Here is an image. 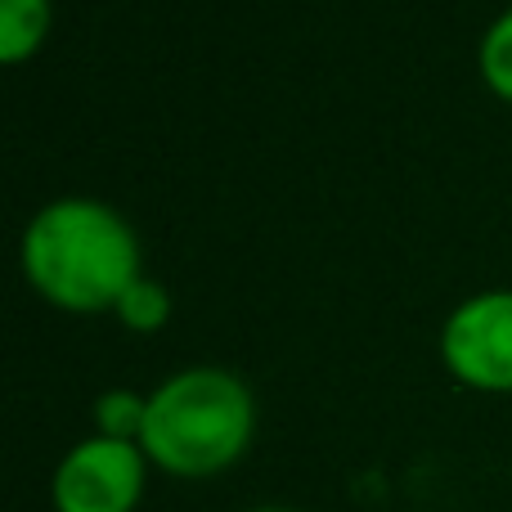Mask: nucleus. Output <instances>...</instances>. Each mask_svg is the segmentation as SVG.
<instances>
[{
  "label": "nucleus",
  "mask_w": 512,
  "mask_h": 512,
  "mask_svg": "<svg viewBox=\"0 0 512 512\" xmlns=\"http://www.w3.org/2000/svg\"><path fill=\"white\" fill-rule=\"evenodd\" d=\"M18 265L36 297L68 315L117 310L135 279H144V252L131 221L99 198H54L27 221Z\"/></svg>",
  "instance_id": "obj_1"
},
{
  "label": "nucleus",
  "mask_w": 512,
  "mask_h": 512,
  "mask_svg": "<svg viewBox=\"0 0 512 512\" xmlns=\"http://www.w3.org/2000/svg\"><path fill=\"white\" fill-rule=\"evenodd\" d=\"M256 436L252 387L230 369L194 364L149 391V418L140 432L144 459L180 481H207L230 472Z\"/></svg>",
  "instance_id": "obj_2"
},
{
  "label": "nucleus",
  "mask_w": 512,
  "mask_h": 512,
  "mask_svg": "<svg viewBox=\"0 0 512 512\" xmlns=\"http://www.w3.org/2000/svg\"><path fill=\"white\" fill-rule=\"evenodd\" d=\"M450 378L481 396H512V292L490 288L459 301L441 328Z\"/></svg>",
  "instance_id": "obj_3"
},
{
  "label": "nucleus",
  "mask_w": 512,
  "mask_h": 512,
  "mask_svg": "<svg viewBox=\"0 0 512 512\" xmlns=\"http://www.w3.org/2000/svg\"><path fill=\"white\" fill-rule=\"evenodd\" d=\"M149 468L153 463L135 441L86 436L54 468V512H135L149 486Z\"/></svg>",
  "instance_id": "obj_4"
},
{
  "label": "nucleus",
  "mask_w": 512,
  "mask_h": 512,
  "mask_svg": "<svg viewBox=\"0 0 512 512\" xmlns=\"http://www.w3.org/2000/svg\"><path fill=\"white\" fill-rule=\"evenodd\" d=\"M54 23L50 0H0V59L9 68L27 63L45 45Z\"/></svg>",
  "instance_id": "obj_5"
},
{
  "label": "nucleus",
  "mask_w": 512,
  "mask_h": 512,
  "mask_svg": "<svg viewBox=\"0 0 512 512\" xmlns=\"http://www.w3.org/2000/svg\"><path fill=\"white\" fill-rule=\"evenodd\" d=\"M144 418H149V396H140L131 387H113L95 400V436H108V441L140 445Z\"/></svg>",
  "instance_id": "obj_6"
},
{
  "label": "nucleus",
  "mask_w": 512,
  "mask_h": 512,
  "mask_svg": "<svg viewBox=\"0 0 512 512\" xmlns=\"http://www.w3.org/2000/svg\"><path fill=\"white\" fill-rule=\"evenodd\" d=\"M477 63H481V81L490 86V95L512 104V9H504V14L486 27Z\"/></svg>",
  "instance_id": "obj_7"
},
{
  "label": "nucleus",
  "mask_w": 512,
  "mask_h": 512,
  "mask_svg": "<svg viewBox=\"0 0 512 512\" xmlns=\"http://www.w3.org/2000/svg\"><path fill=\"white\" fill-rule=\"evenodd\" d=\"M117 319H122L131 333H158L162 324L171 319V292L162 288L158 279H135L131 288H126V297L117 301V310H113Z\"/></svg>",
  "instance_id": "obj_8"
},
{
  "label": "nucleus",
  "mask_w": 512,
  "mask_h": 512,
  "mask_svg": "<svg viewBox=\"0 0 512 512\" xmlns=\"http://www.w3.org/2000/svg\"><path fill=\"white\" fill-rule=\"evenodd\" d=\"M248 512H301V508H274V504H265V508H248Z\"/></svg>",
  "instance_id": "obj_9"
}]
</instances>
